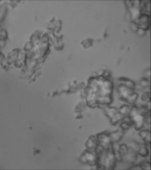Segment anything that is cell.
Returning <instances> with one entry per match:
<instances>
[{"mask_svg": "<svg viewBox=\"0 0 151 170\" xmlns=\"http://www.w3.org/2000/svg\"><path fill=\"white\" fill-rule=\"evenodd\" d=\"M104 109V114L109 119L112 125L116 124L125 117L120 113L119 108L107 106Z\"/></svg>", "mask_w": 151, "mask_h": 170, "instance_id": "277c9868", "label": "cell"}, {"mask_svg": "<svg viewBox=\"0 0 151 170\" xmlns=\"http://www.w3.org/2000/svg\"><path fill=\"white\" fill-rule=\"evenodd\" d=\"M113 83L109 75L103 74L92 78L87 92V102L90 107L104 108L113 100Z\"/></svg>", "mask_w": 151, "mask_h": 170, "instance_id": "6da1fadb", "label": "cell"}, {"mask_svg": "<svg viewBox=\"0 0 151 170\" xmlns=\"http://www.w3.org/2000/svg\"><path fill=\"white\" fill-rule=\"evenodd\" d=\"M109 133L104 132L99 133L96 135V138L102 148L107 150L112 148L113 143L111 141L109 135Z\"/></svg>", "mask_w": 151, "mask_h": 170, "instance_id": "5b68a950", "label": "cell"}, {"mask_svg": "<svg viewBox=\"0 0 151 170\" xmlns=\"http://www.w3.org/2000/svg\"><path fill=\"white\" fill-rule=\"evenodd\" d=\"M122 82L117 88L120 99L129 104L135 103L137 100V94L134 91V84L129 80H121Z\"/></svg>", "mask_w": 151, "mask_h": 170, "instance_id": "3957f363", "label": "cell"}, {"mask_svg": "<svg viewBox=\"0 0 151 170\" xmlns=\"http://www.w3.org/2000/svg\"><path fill=\"white\" fill-rule=\"evenodd\" d=\"M99 145L96 138L92 135L89 138L87 141L86 146L87 148L95 152Z\"/></svg>", "mask_w": 151, "mask_h": 170, "instance_id": "9c48e42d", "label": "cell"}, {"mask_svg": "<svg viewBox=\"0 0 151 170\" xmlns=\"http://www.w3.org/2000/svg\"><path fill=\"white\" fill-rule=\"evenodd\" d=\"M138 153L141 156L146 157L147 156L149 153L148 149L145 147H142L139 148Z\"/></svg>", "mask_w": 151, "mask_h": 170, "instance_id": "5bb4252c", "label": "cell"}, {"mask_svg": "<svg viewBox=\"0 0 151 170\" xmlns=\"http://www.w3.org/2000/svg\"><path fill=\"white\" fill-rule=\"evenodd\" d=\"M132 107L131 106L124 105L119 108V110L120 113L124 116L126 117L128 115L131 110Z\"/></svg>", "mask_w": 151, "mask_h": 170, "instance_id": "8fae6325", "label": "cell"}, {"mask_svg": "<svg viewBox=\"0 0 151 170\" xmlns=\"http://www.w3.org/2000/svg\"><path fill=\"white\" fill-rule=\"evenodd\" d=\"M129 147L125 144H122L119 145V152L122 158L126 155L129 151Z\"/></svg>", "mask_w": 151, "mask_h": 170, "instance_id": "7c38bea8", "label": "cell"}, {"mask_svg": "<svg viewBox=\"0 0 151 170\" xmlns=\"http://www.w3.org/2000/svg\"><path fill=\"white\" fill-rule=\"evenodd\" d=\"M129 169H141V168L140 166L139 165H136L134 166H133L130 167V168Z\"/></svg>", "mask_w": 151, "mask_h": 170, "instance_id": "2e32d148", "label": "cell"}, {"mask_svg": "<svg viewBox=\"0 0 151 170\" xmlns=\"http://www.w3.org/2000/svg\"><path fill=\"white\" fill-rule=\"evenodd\" d=\"M139 135L145 142V144L150 145L151 140L150 131L147 129L141 130L139 132Z\"/></svg>", "mask_w": 151, "mask_h": 170, "instance_id": "30bf717a", "label": "cell"}, {"mask_svg": "<svg viewBox=\"0 0 151 170\" xmlns=\"http://www.w3.org/2000/svg\"><path fill=\"white\" fill-rule=\"evenodd\" d=\"M133 125H134L133 122L129 119V120H126L121 123L120 125V127L123 130H127Z\"/></svg>", "mask_w": 151, "mask_h": 170, "instance_id": "4fadbf2b", "label": "cell"}, {"mask_svg": "<svg viewBox=\"0 0 151 170\" xmlns=\"http://www.w3.org/2000/svg\"><path fill=\"white\" fill-rule=\"evenodd\" d=\"M129 148L128 153L122 158V160L124 159L127 162L133 163L137 159V154L136 151L132 148Z\"/></svg>", "mask_w": 151, "mask_h": 170, "instance_id": "ba28073f", "label": "cell"}, {"mask_svg": "<svg viewBox=\"0 0 151 170\" xmlns=\"http://www.w3.org/2000/svg\"><path fill=\"white\" fill-rule=\"evenodd\" d=\"M141 169L150 170V164L147 161H144L141 162L139 164Z\"/></svg>", "mask_w": 151, "mask_h": 170, "instance_id": "9a60e30c", "label": "cell"}, {"mask_svg": "<svg viewBox=\"0 0 151 170\" xmlns=\"http://www.w3.org/2000/svg\"><path fill=\"white\" fill-rule=\"evenodd\" d=\"M82 161L84 163L92 166L96 165L97 162L96 155L92 152L87 151L82 156Z\"/></svg>", "mask_w": 151, "mask_h": 170, "instance_id": "8992f818", "label": "cell"}, {"mask_svg": "<svg viewBox=\"0 0 151 170\" xmlns=\"http://www.w3.org/2000/svg\"><path fill=\"white\" fill-rule=\"evenodd\" d=\"M95 152L97 158L96 169L112 170L114 169L116 160L112 148L105 150L99 145Z\"/></svg>", "mask_w": 151, "mask_h": 170, "instance_id": "7a4b0ae2", "label": "cell"}, {"mask_svg": "<svg viewBox=\"0 0 151 170\" xmlns=\"http://www.w3.org/2000/svg\"><path fill=\"white\" fill-rule=\"evenodd\" d=\"M123 130L120 128L114 132L109 133V137L113 143H117L122 139L124 134Z\"/></svg>", "mask_w": 151, "mask_h": 170, "instance_id": "52a82bcc", "label": "cell"}]
</instances>
